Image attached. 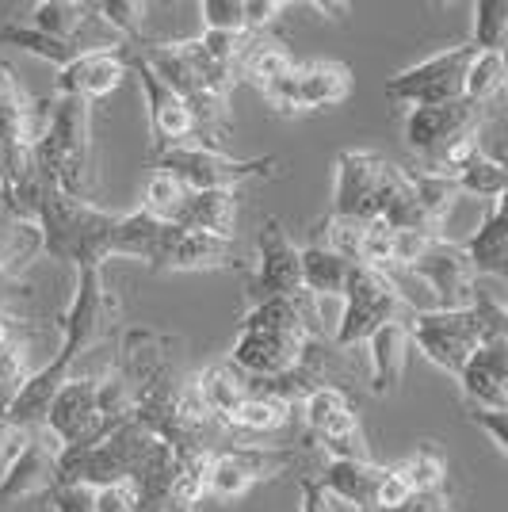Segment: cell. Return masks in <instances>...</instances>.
I'll list each match as a JSON object with an SVG mask.
<instances>
[{
  "label": "cell",
  "mask_w": 508,
  "mask_h": 512,
  "mask_svg": "<svg viewBox=\"0 0 508 512\" xmlns=\"http://www.w3.org/2000/svg\"><path fill=\"white\" fill-rule=\"evenodd\" d=\"M123 314V302L119 295L104 283V268H88L77 272V287H73V299L62 314V341H58V356L39 367L23 390L12 398V406L4 409V421L8 425L23 428V432H39L46 421V406L50 398L69 383V375H77V360L85 356L88 348L104 341L107 333L119 325Z\"/></svg>",
  "instance_id": "cell-1"
},
{
  "label": "cell",
  "mask_w": 508,
  "mask_h": 512,
  "mask_svg": "<svg viewBox=\"0 0 508 512\" xmlns=\"http://www.w3.org/2000/svg\"><path fill=\"white\" fill-rule=\"evenodd\" d=\"M4 207L39 222L43 253L50 260H62V264L77 268V272L104 268L107 260H111V241H115V230H119V211H104L100 203L69 199L39 172H31L27 188L12 203H4Z\"/></svg>",
  "instance_id": "cell-2"
},
{
  "label": "cell",
  "mask_w": 508,
  "mask_h": 512,
  "mask_svg": "<svg viewBox=\"0 0 508 512\" xmlns=\"http://www.w3.org/2000/svg\"><path fill=\"white\" fill-rule=\"evenodd\" d=\"M505 321V306L482 291L478 302L466 310H409L405 329H409V344L424 360L459 379L466 360L482 344L505 337Z\"/></svg>",
  "instance_id": "cell-3"
},
{
  "label": "cell",
  "mask_w": 508,
  "mask_h": 512,
  "mask_svg": "<svg viewBox=\"0 0 508 512\" xmlns=\"http://www.w3.org/2000/svg\"><path fill=\"white\" fill-rule=\"evenodd\" d=\"M35 172L69 199L96 203L100 172H96V142H92V104L73 96H54L50 130L35 146Z\"/></svg>",
  "instance_id": "cell-4"
},
{
  "label": "cell",
  "mask_w": 508,
  "mask_h": 512,
  "mask_svg": "<svg viewBox=\"0 0 508 512\" xmlns=\"http://www.w3.org/2000/svg\"><path fill=\"white\" fill-rule=\"evenodd\" d=\"M153 172H165L188 192H230L237 195L245 184H268L283 180V157H230L226 150H207V146H176L157 157H149Z\"/></svg>",
  "instance_id": "cell-5"
},
{
  "label": "cell",
  "mask_w": 508,
  "mask_h": 512,
  "mask_svg": "<svg viewBox=\"0 0 508 512\" xmlns=\"http://www.w3.org/2000/svg\"><path fill=\"white\" fill-rule=\"evenodd\" d=\"M153 440L157 436H149L138 421H123L88 448L58 451V482L62 486H88V490L134 482V474L142 467Z\"/></svg>",
  "instance_id": "cell-6"
},
{
  "label": "cell",
  "mask_w": 508,
  "mask_h": 512,
  "mask_svg": "<svg viewBox=\"0 0 508 512\" xmlns=\"http://www.w3.org/2000/svg\"><path fill=\"white\" fill-rule=\"evenodd\" d=\"M344 310L333 329V348L340 352H352L356 344H367L371 333H379L386 321H402L409 318V299L398 287V279L379 272V268H367V264H352L348 283H344Z\"/></svg>",
  "instance_id": "cell-7"
},
{
  "label": "cell",
  "mask_w": 508,
  "mask_h": 512,
  "mask_svg": "<svg viewBox=\"0 0 508 512\" xmlns=\"http://www.w3.org/2000/svg\"><path fill=\"white\" fill-rule=\"evenodd\" d=\"M35 172L31 142V96L23 92L16 69L0 62V199L12 203Z\"/></svg>",
  "instance_id": "cell-8"
},
{
  "label": "cell",
  "mask_w": 508,
  "mask_h": 512,
  "mask_svg": "<svg viewBox=\"0 0 508 512\" xmlns=\"http://www.w3.org/2000/svg\"><path fill=\"white\" fill-rule=\"evenodd\" d=\"M348 92H352V69L333 58H314V62H295L291 73H283L260 96L276 115H314L340 107Z\"/></svg>",
  "instance_id": "cell-9"
},
{
  "label": "cell",
  "mask_w": 508,
  "mask_h": 512,
  "mask_svg": "<svg viewBox=\"0 0 508 512\" xmlns=\"http://www.w3.org/2000/svg\"><path fill=\"white\" fill-rule=\"evenodd\" d=\"M501 115V104L482 107V104H470V100H451V104L440 107H409L402 123L405 134V146L413 150L417 161H428L436 153H444L447 146L463 142L470 134H482L497 123Z\"/></svg>",
  "instance_id": "cell-10"
},
{
  "label": "cell",
  "mask_w": 508,
  "mask_h": 512,
  "mask_svg": "<svg viewBox=\"0 0 508 512\" xmlns=\"http://www.w3.org/2000/svg\"><path fill=\"white\" fill-rule=\"evenodd\" d=\"M474 58V46H451L424 62L409 65L386 81V96L405 107H440L451 100H463L466 65Z\"/></svg>",
  "instance_id": "cell-11"
},
{
  "label": "cell",
  "mask_w": 508,
  "mask_h": 512,
  "mask_svg": "<svg viewBox=\"0 0 508 512\" xmlns=\"http://www.w3.org/2000/svg\"><path fill=\"white\" fill-rule=\"evenodd\" d=\"M302 291V272H298V245L283 230L279 218H264L256 234V260L245 279V302L249 310L260 302L287 299Z\"/></svg>",
  "instance_id": "cell-12"
},
{
  "label": "cell",
  "mask_w": 508,
  "mask_h": 512,
  "mask_svg": "<svg viewBox=\"0 0 508 512\" xmlns=\"http://www.w3.org/2000/svg\"><path fill=\"white\" fill-rule=\"evenodd\" d=\"M123 58H127L130 77H138L142 85V96H146V111H149V157L165 150H176V146H188L195 142V119H191L188 104L172 92L146 62L134 46H123Z\"/></svg>",
  "instance_id": "cell-13"
},
{
  "label": "cell",
  "mask_w": 508,
  "mask_h": 512,
  "mask_svg": "<svg viewBox=\"0 0 508 512\" xmlns=\"http://www.w3.org/2000/svg\"><path fill=\"white\" fill-rule=\"evenodd\" d=\"M134 394V406L138 398H146L149 390L180 379L176 360H172V337L157 333V329H123L119 341H115V360L107 363Z\"/></svg>",
  "instance_id": "cell-14"
},
{
  "label": "cell",
  "mask_w": 508,
  "mask_h": 512,
  "mask_svg": "<svg viewBox=\"0 0 508 512\" xmlns=\"http://www.w3.org/2000/svg\"><path fill=\"white\" fill-rule=\"evenodd\" d=\"M314 341V333L306 329H256V325H241L230 348V363L249 375V379H279L287 371H295L306 344Z\"/></svg>",
  "instance_id": "cell-15"
},
{
  "label": "cell",
  "mask_w": 508,
  "mask_h": 512,
  "mask_svg": "<svg viewBox=\"0 0 508 512\" xmlns=\"http://www.w3.org/2000/svg\"><path fill=\"white\" fill-rule=\"evenodd\" d=\"M96 383L100 375H69V383L50 398L43 428L62 448H88L111 432L96 406Z\"/></svg>",
  "instance_id": "cell-16"
},
{
  "label": "cell",
  "mask_w": 508,
  "mask_h": 512,
  "mask_svg": "<svg viewBox=\"0 0 508 512\" xmlns=\"http://www.w3.org/2000/svg\"><path fill=\"white\" fill-rule=\"evenodd\" d=\"M413 279H421L424 287L436 295V310H466L478 302V276L470 272L463 245L447 241V237H432V245L424 249L409 268Z\"/></svg>",
  "instance_id": "cell-17"
},
{
  "label": "cell",
  "mask_w": 508,
  "mask_h": 512,
  "mask_svg": "<svg viewBox=\"0 0 508 512\" xmlns=\"http://www.w3.org/2000/svg\"><path fill=\"white\" fill-rule=\"evenodd\" d=\"M245 260L237 253V241L199 234L188 226H161L157 253L149 260L153 272H222V268H241Z\"/></svg>",
  "instance_id": "cell-18"
},
{
  "label": "cell",
  "mask_w": 508,
  "mask_h": 512,
  "mask_svg": "<svg viewBox=\"0 0 508 512\" xmlns=\"http://www.w3.org/2000/svg\"><path fill=\"white\" fill-rule=\"evenodd\" d=\"M386 157L371 150H344L337 157V176H333V218H352V222H375L379 207L382 176H386Z\"/></svg>",
  "instance_id": "cell-19"
},
{
  "label": "cell",
  "mask_w": 508,
  "mask_h": 512,
  "mask_svg": "<svg viewBox=\"0 0 508 512\" xmlns=\"http://www.w3.org/2000/svg\"><path fill=\"white\" fill-rule=\"evenodd\" d=\"M58 451H62V444L46 428L31 432L23 451L0 474V505H16V501L43 497L54 490L58 486Z\"/></svg>",
  "instance_id": "cell-20"
},
{
  "label": "cell",
  "mask_w": 508,
  "mask_h": 512,
  "mask_svg": "<svg viewBox=\"0 0 508 512\" xmlns=\"http://www.w3.org/2000/svg\"><path fill=\"white\" fill-rule=\"evenodd\" d=\"M130 77L127 58L123 50H92V54H81L73 62L58 69V88L54 96H73V100H104L115 88Z\"/></svg>",
  "instance_id": "cell-21"
},
{
  "label": "cell",
  "mask_w": 508,
  "mask_h": 512,
  "mask_svg": "<svg viewBox=\"0 0 508 512\" xmlns=\"http://www.w3.org/2000/svg\"><path fill=\"white\" fill-rule=\"evenodd\" d=\"M470 409H508V337L482 344L459 371Z\"/></svg>",
  "instance_id": "cell-22"
},
{
  "label": "cell",
  "mask_w": 508,
  "mask_h": 512,
  "mask_svg": "<svg viewBox=\"0 0 508 512\" xmlns=\"http://www.w3.org/2000/svg\"><path fill=\"white\" fill-rule=\"evenodd\" d=\"M291 50L283 39L268 35V31H245V39L237 46V58H233L230 73L233 85H253L256 92H264L268 85H276L283 73H291Z\"/></svg>",
  "instance_id": "cell-23"
},
{
  "label": "cell",
  "mask_w": 508,
  "mask_h": 512,
  "mask_svg": "<svg viewBox=\"0 0 508 512\" xmlns=\"http://www.w3.org/2000/svg\"><path fill=\"white\" fill-rule=\"evenodd\" d=\"M409 352H413V344H409L405 321H386L379 333H371V341H367V383H371V394L390 398V394L402 390Z\"/></svg>",
  "instance_id": "cell-24"
},
{
  "label": "cell",
  "mask_w": 508,
  "mask_h": 512,
  "mask_svg": "<svg viewBox=\"0 0 508 512\" xmlns=\"http://www.w3.org/2000/svg\"><path fill=\"white\" fill-rule=\"evenodd\" d=\"M382 474H386L382 463H352V459H340V463H325L314 478H318V486L325 490L329 501L337 497L348 509L371 512V501H375V490H379Z\"/></svg>",
  "instance_id": "cell-25"
},
{
  "label": "cell",
  "mask_w": 508,
  "mask_h": 512,
  "mask_svg": "<svg viewBox=\"0 0 508 512\" xmlns=\"http://www.w3.org/2000/svg\"><path fill=\"white\" fill-rule=\"evenodd\" d=\"M463 253L470 260L474 276H508V218H505V199L489 203L486 218L474 234L463 241Z\"/></svg>",
  "instance_id": "cell-26"
},
{
  "label": "cell",
  "mask_w": 508,
  "mask_h": 512,
  "mask_svg": "<svg viewBox=\"0 0 508 512\" xmlns=\"http://www.w3.org/2000/svg\"><path fill=\"white\" fill-rule=\"evenodd\" d=\"M39 256H46L39 222L8 211V207L0 203V276L23 279Z\"/></svg>",
  "instance_id": "cell-27"
},
{
  "label": "cell",
  "mask_w": 508,
  "mask_h": 512,
  "mask_svg": "<svg viewBox=\"0 0 508 512\" xmlns=\"http://www.w3.org/2000/svg\"><path fill=\"white\" fill-rule=\"evenodd\" d=\"M191 386H195L199 402L211 409V417L222 428H226V417H230L233 409L249 398V375H241L230 360H218V363H211L207 371L191 375ZM226 436H230V432H226Z\"/></svg>",
  "instance_id": "cell-28"
},
{
  "label": "cell",
  "mask_w": 508,
  "mask_h": 512,
  "mask_svg": "<svg viewBox=\"0 0 508 512\" xmlns=\"http://www.w3.org/2000/svg\"><path fill=\"white\" fill-rule=\"evenodd\" d=\"M172 226H188L199 234L237 241V195L230 192H188Z\"/></svg>",
  "instance_id": "cell-29"
},
{
  "label": "cell",
  "mask_w": 508,
  "mask_h": 512,
  "mask_svg": "<svg viewBox=\"0 0 508 512\" xmlns=\"http://www.w3.org/2000/svg\"><path fill=\"white\" fill-rule=\"evenodd\" d=\"M298 272H302V291L310 299H340L344 295V283H348V272L352 264L344 256L329 253L321 241L298 249Z\"/></svg>",
  "instance_id": "cell-30"
},
{
  "label": "cell",
  "mask_w": 508,
  "mask_h": 512,
  "mask_svg": "<svg viewBox=\"0 0 508 512\" xmlns=\"http://www.w3.org/2000/svg\"><path fill=\"white\" fill-rule=\"evenodd\" d=\"M291 425V406H283L276 398H264V394H249L241 406L226 417V432H230L237 444H245L249 436H272Z\"/></svg>",
  "instance_id": "cell-31"
},
{
  "label": "cell",
  "mask_w": 508,
  "mask_h": 512,
  "mask_svg": "<svg viewBox=\"0 0 508 512\" xmlns=\"http://www.w3.org/2000/svg\"><path fill=\"white\" fill-rule=\"evenodd\" d=\"M505 54H482L474 50V58L466 65V77H463V100L470 104H482L493 107L505 100Z\"/></svg>",
  "instance_id": "cell-32"
},
{
  "label": "cell",
  "mask_w": 508,
  "mask_h": 512,
  "mask_svg": "<svg viewBox=\"0 0 508 512\" xmlns=\"http://www.w3.org/2000/svg\"><path fill=\"white\" fill-rule=\"evenodd\" d=\"M451 184H455V192L459 195H474V199H505V161H497V157H489L486 150L474 153L470 161H466L463 169L451 176Z\"/></svg>",
  "instance_id": "cell-33"
},
{
  "label": "cell",
  "mask_w": 508,
  "mask_h": 512,
  "mask_svg": "<svg viewBox=\"0 0 508 512\" xmlns=\"http://www.w3.org/2000/svg\"><path fill=\"white\" fill-rule=\"evenodd\" d=\"M161 226H165V222L149 218L146 211L119 214V230H115V241H111V256H130V260H142L149 268V260L157 253Z\"/></svg>",
  "instance_id": "cell-34"
},
{
  "label": "cell",
  "mask_w": 508,
  "mask_h": 512,
  "mask_svg": "<svg viewBox=\"0 0 508 512\" xmlns=\"http://www.w3.org/2000/svg\"><path fill=\"white\" fill-rule=\"evenodd\" d=\"M0 43L16 46V50L31 54V58H39V62H50L54 69H65L73 58H81L77 46L58 43V39H50V35L35 31V27H27V23H4V27H0Z\"/></svg>",
  "instance_id": "cell-35"
},
{
  "label": "cell",
  "mask_w": 508,
  "mask_h": 512,
  "mask_svg": "<svg viewBox=\"0 0 508 512\" xmlns=\"http://www.w3.org/2000/svg\"><path fill=\"white\" fill-rule=\"evenodd\" d=\"M405 478V486L413 490V497H428V493H444L447 482V463L440 459L436 448H417L413 455H405L398 463H390Z\"/></svg>",
  "instance_id": "cell-36"
},
{
  "label": "cell",
  "mask_w": 508,
  "mask_h": 512,
  "mask_svg": "<svg viewBox=\"0 0 508 512\" xmlns=\"http://www.w3.org/2000/svg\"><path fill=\"white\" fill-rule=\"evenodd\" d=\"M508 39V0H478L474 4V39L470 46L482 54H505Z\"/></svg>",
  "instance_id": "cell-37"
},
{
  "label": "cell",
  "mask_w": 508,
  "mask_h": 512,
  "mask_svg": "<svg viewBox=\"0 0 508 512\" xmlns=\"http://www.w3.org/2000/svg\"><path fill=\"white\" fill-rule=\"evenodd\" d=\"M96 8H100V20L127 46L146 43V12H149L146 0H104Z\"/></svg>",
  "instance_id": "cell-38"
},
{
  "label": "cell",
  "mask_w": 508,
  "mask_h": 512,
  "mask_svg": "<svg viewBox=\"0 0 508 512\" xmlns=\"http://www.w3.org/2000/svg\"><path fill=\"white\" fill-rule=\"evenodd\" d=\"M184 199H188V188L184 184H176L172 176L165 172H153L146 184V199H142V211L149 218H157V222H176V214L184 207Z\"/></svg>",
  "instance_id": "cell-39"
},
{
  "label": "cell",
  "mask_w": 508,
  "mask_h": 512,
  "mask_svg": "<svg viewBox=\"0 0 508 512\" xmlns=\"http://www.w3.org/2000/svg\"><path fill=\"white\" fill-rule=\"evenodd\" d=\"M31 360H27V344L16 341L0 352V409L12 406V398L23 390V383L31 379Z\"/></svg>",
  "instance_id": "cell-40"
},
{
  "label": "cell",
  "mask_w": 508,
  "mask_h": 512,
  "mask_svg": "<svg viewBox=\"0 0 508 512\" xmlns=\"http://www.w3.org/2000/svg\"><path fill=\"white\" fill-rule=\"evenodd\" d=\"M199 20H203L207 31H230V35L249 31L245 27V12H241V0H199Z\"/></svg>",
  "instance_id": "cell-41"
},
{
  "label": "cell",
  "mask_w": 508,
  "mask_h": 512,
  "mask_svg": "<svg viewBox=\"0 0 508 512\" xmlns=\"http://www.w3.org/2000/svg\"><path fill=\"white\" fill-rule=\"evenodd\" d=\"M92 512H138V493L130 482L92 490Z\"/></svg>",
  "instance_id": "cell-42"
},
{
  "label": "cell",
  "mask_w": 508,
  "mask_h": 512,
  "mask_svg": "<svg viewBox=\"0 0 508 512\" xmlns=\"http://www.w3.org/2000/svg\"><path fill=\"white\" fill-rule=\"evenodd\" d=\"M241 12H245L249 31H264L268 23H276L287 12V0H241Z\"/></svg>",
  "instance_id": "cell-43"
},
{
  "label": "cell",
  "mask_w": 508,
  "mask_h": 512,
  "mask_svg": "<svg viewBox=\"0 0 508 512\" xmlns=\"http://www.w3.org/2000/svg\"><path fill=\"white\" fill-rule=\"evenodd\" d=\"M505 417L508 413H501V409H470V421L482 428L489 436V444L501 451V455H508V432H505Z\"/></svg>",
  "instance_id": "cell-44"
},
{
  "label": "cell",
  "mask_w": 508,
  "mask_h": 512,
  "mask_svg": "<svg viewBox=\"0 0 508 512\" xmlns=\"http://www.w3.org/2000/svg\"><path fill=\"white\" fill-rule=\"evenodd\" d=\"M46 497H50L54 512H92V490L88 486H62L58 482Z\"/></svg>",
  "instance_id": "cell-45"
},
{
  "label": "cell",
  "mask_w": 508,
  "mask_h": 512,
  "mask_svg": "<svg viewBox=\"0 0 508 512\" xmlns=\"http://www.w3.org/2000/svg\"><path fill=\"white\" fill-rule=\"evenodd\" d=\"M298 512H333V501L325 497L314 474H298Z\"/></svg>",
  "instance_id": "cell-46"
},
{
  "label": "cell",
  "mask_w": 508,
  "mask_h": 512,
  "mask_svg": "<svg viewBox=\"0 0 508 512\" xmlns=\"http://www.w3.org/2000/svg\"><path fill=\"white\" fill-rule=\"evenodd\" d=\"M27 440H31V432H23V428H16V425H8V421L0 417V474H4V470H8V463L20 455Z\"/></svg>",
  "instance_id": "cell-47"
},
{
  "label": "cell",
  "mask_w": 508,
  "mask_h": 512,
  "mask_svg": "<svg viewBox=\"0 0 508 512\" xmlns=\"http://www.w3.org/2000/svg\"><path fill=\"white\" fill-rule=\"evenodd\" d=\"M31 295H35V287H31L27 279L0 276V310H4V314H16V306H20L23 299H31Z\"/></svg>",
  "instance_id": "cell-48"
},
{
  "label": "cell",
  "mask_w": 508,
  "mask_h": 512,
  "mask_svg": "<svg viewBox=\"0 0 508 512\" xmlns=\"http://www.w3.org/2000/svg\"><path fill=\"white\" fill-rule=\"evenodd\" d=\"M23 333H35L31 318H20V314H4V310H0V352H4L8 344L23 341Z\"/></svg>",
  "instance_id": "cell-49"
},
{
  "label": "cell",
  "mask_w": 508,
  "mask_h": 512,
  "mask_svg": "<svg viewBox=\"0 0 508 512\" xmlns=\"http://www.w3.org/2000/svg\"><path fill=\"white\" fill-rule=\"evenodd\" d=\"M444 501V493H428V497H409L398 512H436V505Z\"/></svg>",
  "instance_id": "cell-50"
},
{
  "label": "cell",
  "mask_w": 508,
  "mask_h": 512,
  "mask_svg": "<svg viewBox=\"0 0 508 512\" xmlns=\"http://www.w3.org/2000/svg\"><path fill=\"white\" fill-rule=\"evenodd\" d=\"M436 512H455V509H451V501H447V497H444V501L436 505Z\"/></svg>",
  "instance_id": "cell-51"
},
{
  "label": "cell",
  "mask_w": 508,
  "mask_h": 512,
  "mask_svg": "<svg viewBox=\"0 0 508 512\" xmlns=\"http://www.w3.org/2000/svg\"><path fill=\"white\" fill-rule=\"evenodd\" d=\"M0 417H4V409H0Z\"/></svg>",
  "instance_id": "cell-52"
},
{
  "label": "cell",
  "mask_w": 508,
  "mask_h": 512,
  "mask_svg": "<svg viewBox=\"0 0 508 512\" xmlns=\"http://www.w3.org/2000/svg\"><path fill=\"white\" fill-rule=\"evenodd\" d=\"M0 203H4V199H0Z\"/></svg>",
  "instance_id": "cell-53"
}]
</instances>
